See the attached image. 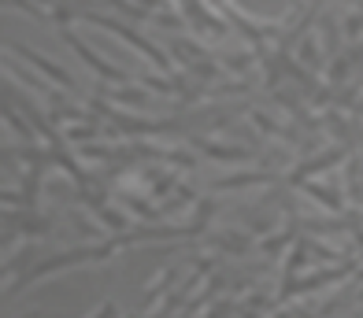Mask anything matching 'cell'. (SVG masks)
Listing matches in <instances>:
<instances>
[{
  "label": "cell",
  "instance_id": "cell-5",
  "mask_svg": "<svg viewBox=\"0 0 363 318\" xmlns=\"http://www.w3.org/2000/svg\"><path fill=\"white\" fill-rule=\"evenodd\" d=\"M356 271V263L352 259H345L337 263L334 271H315V274H308V278H286L282 281V293H278V300H289V296H301V293H311V289H323L330 285V281H337L345 274H352Z\"/></svg>",
  "mask_w": 363,
  "mask_h": 318
},
{
  "label": "cell",
  "instance_id": "cell-11",
  "mask_svg": "<svg viewBox=\"0 0 363 318\" xmlns=\"http://www.w3.org/2000/svg\"><path fill=\"white\" fill-rule=\"evenodd\" d=\"M71 4L86 8V11H108V8H104V0H71Z\"/></svg>",
  "mask_w": 363,
  "mask_h": 318
},
{
  "label": "cell",
  "instance_id": "cell-2",
  "mask_svg": "<svg viewBox=\"0 0 363 318\" xmlns=\"http://www.w3.org/2000/svg\"><path fill=\"white\" fill-rule=\"evenodd\" d=\"M60 38L71 45V52L89 67V71L101 78V81H108V86H134V74L130 71H123L119 63H111V59H104L101 52H93V48L86 45V38H78L74 33V26H60Z\"/></svg>",
  "mask_w": 363,
  "mask_h": 318
},
{
  "label": "cell",
  "instance_id": "cell-8",
  "mask_svg": "<svg viewBox=\"0 0 363 318\" xmlns=\"http://www.w3.org/2000/svg\"><path fill=\"white\" fill-rule=\"evenodd\" d=\"M101 93L111 96V100H119V104H138V108H145L148 100H152L148 89H130V86H111V89H101Z\"/></svg>",
  "mask_w": 363,
  "mask_h": 318
},
{
  "label": "cell",
  "instance_id": "cell-3",
  "mask_svg": "<svg viewBox=\"0 0 363 318\" xmlns=\"http://www.w3.org/2000/svg\"><path fill=\"white\" fill-rule=\"evenodd\" d=\"M4 48H8V52H15L19 59H26L30 67H38V71H45V78L52 81L56 89H67L71 96L78 93V81H74V74H71V71H63V67H60L56 59H45L41 52H34V48H26V45H19V41H8Z\"/></svg>",
  "mask_w": 363,
  "mask_h": 318
},
{
  "label": "cell",
  "instance_id": "cell-6",
  "mask_svg": "<svg viewBox=\"0 0 363 318\" xmlns=\"http://www.w3.org/2000/svg\"><path fill=\"white\" fill-rule=\"evenodd\" d=\"M341 156H345L341 148H330V152L315 156V159H311V163H301V166H296V171L289 174V186H301V181H308V178H315L319 171H326V166H334V163H337Z\"/></svg>",
  "mask_w": 363,
  "mask_h": 318
},
{
  "label": "cell",
  "instance_id": "cell-10",
  "mask_svg": "<svg viewBox=\"0 0 363 318\" xmlns=\"http://www.w3.org/2000/svg\"><path fill=\"white\" fill-rule=\"evenodd\" d=\"M89 318H119V307H115V304H101Z\"/></svg>",
  "mask_w": 363,
  "mask_h": 318
},
{
  "label": "cell",
  "instance_id": "cell-12",
  "mask_svg": "<svg viewBox=\"0 0 363 318\" xmlns=\"http://www.w3.org/2000/svg\"><path fill=\"white\" fill-rule=\"evenodd\" d=\"M26 318H41V311H30V314H26Z\"/></svg>",
  "mask_w": 363,
  "mask_h": 318
},
{
  "label": "cell",
  "instance_id": "cell-1",
  "mask_svg": "<svg viewBox=\"0 0 363 318\" xmlns=\"http://www.w3.org/2000/svg\"><path fill=\"white\" fill-rule=\"evenodd\" d=\"M78 23H89V26H101V30L115 33V38H123L130 48H138V52L152 63L156 71H171V56L163 52L156 41H148L141 30H134L126 19H119V15H111V11H78Z\"/></svg>",
  "mask_w": 363,
  "mask_h": 318
},
{
  "label": "cell",
  "instance_id": "cell-4",
  "mask_svg": "<svg viewBox=\"0 0 363 318\" xmlns=\"http://www.w3.org/2000/svg\"><path fill=\"white\" fill-rule=\"evenodd\" d=\"M4 229L11 233H26V237H52L56 233V222L48 219V215L41 208H8L4 211Z\"/></svg>",
  "mask_w": 363,
  "mask_h": 318
},
{
  "label": "cell",
  "instance_id": "cell-7",
  "mask_svg": "<svg viewBox=\"0 0 363 318\" xmlns=\"http://www.w3.org/2000/svg\"><path fill=\"white\" fill-rule=\"evenodd\" d=\"M301 193H308V196H315L319 204H326L330 211H341V204H345V196L341 193H330V186H319L315 178H308V181H301V186H296Z\"/></svg>",
  "mask_w": 363,
  "mask_h": 318
},
{
  "label": "cell",
  "instance_id": "cell-9",
  "mask_svg": "<svg viewBox=\"0 0 363 318\" xmlns=\"http://www.w3.org/2000/svg\"><path fill=\"white\" fill-rule=\"evenodd\" d=\"M278 174H238V178H223V181H211L208 189H234V186H267Z\"/></svg>",
  "mask_w": 363,
  "mask_h": 318
}]
</instances>
